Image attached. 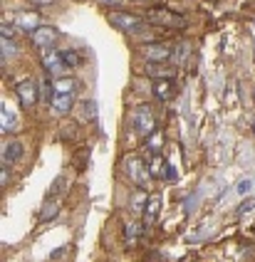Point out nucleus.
I'll return each instance as SVG.
<instances>
[{"mask_svg":"<svg viewBox=\"0 0 255 262\" xmlns=\"http://www.w3.org/2000/svg\"><path fill=\"white\" fill-rule=\"evenodd\" d=\"M146 20H151L154 25H159V28H168V30H183L186 28V20H183V15L174 13V10H168V8H154L146 13Z\"/></svg>","mask_w":255,"mask_h":262,"instance_id":"nucleus-1","label":"nucleus"},{"mask_svg":"<svg viewBox=\"0 0 255 262\" xmlns=\"http://www.w3.org/2000/svg\"><path fill=\"white\" fill-rule=\"evenodd\" d=\"M132 126H134V131L139 136H144V139L156 131V121H154V114H151L149 104H139L134 112H132Z\"/></svg>","mask_w":255,"mask_h":262,"instance_id":"nucleus-2","label":"nucleus"},{"mask_svg":"<svg viewBox=\"0 0 255 262\" xmlns=\"http://www.w3.org/2000/svg\"><path fill=\"white\" fill-rule=\"evenodd\" d=\"M124 168H126V176H129V181L134 183L136 188H146L149 186V171H146V166H144V161L139 159V156H126L124 159Z\"/></svg>","mask_w":255,"mask_h":262,"instance_id":"nucleus-3","label":"nucleus"},{"mask_svg":"<svg viewBox=\"0 0 255 262\" xmlns=\"http://www.w3.org/2000/svg\"><path fill=\"white\" fill-rule=\"evenodd\" d=\"M107 20L117 30H121V32H136V30L144 25V20L139 15H132V13H126V10H112V13L107 15Z\"/></svg>","mask_w":255,"mask_h":262,"instance_id":"nucleus-4","label":"nucleus"},{"mask_svg":"<svg viewBox=\"0 0 255 262\" xmlns=\"http://www.w3.org/2000/svg\"><path fill=\"white\" fill-rule=\"evenodd\" d=\"M42 64H45V72L50 77H55V79H60L62 74H65V70H67V62L62 57V52L52 50V47L42 50Z\"/></svg>","mask_w":255,"mask_h":262,"instance_id":"nucleus-5","label":"nucleus"},{"mask_svg":"<svg viewBox=\"0 0 255 262\" xmlns=\"http://www.w3.org/2000/svg\"><path fill=\"white\" fill-rule=\"evenodd\" d=\"M141 55H144L146 62H166V59L174 57V47L166 42H149V45H144Z\"/></svg>","mask_w":255,"mask_h":262,"instance_id":"nucleus-6","label":"nucleus"},{"mask_svg":"<svg viewBox=\"0 0 255 262\" xmlns=\"http://www.w3.org/2000/svg\"><path fill=\"white\" fill-rule=\"evenodd\" d=\"M60 37V32L52 28V25H40V28H35L30 32V40L35 47H40V50H47V47H52L55 40Z\"/></svg>","mask_w":255,"mask_h":262,"instance_id":"nucleus-7","label":"nucleus"},{"mask_svg":"<svg viewBox=\"0 0 255 262\" xmlns=\"http://www.w3.org/2000/svg\"><path fill=\"white\" fill-rule=\"evenodd\" d=\"M17 92V99H20V104L28 109V106H35V102H37V87H35V82H20L15 87Z\"/></svg>","mask_w":255,"mask_h":262,"instance_id":"nucleus-8","label":"nucleus"},{"mask_svg":"<svg viewBox=\"0 0 255 262\" xmlns=\"http://www.w3.org/2000/svg\"><path fill=\"white\" fill-rule=\"evenodd\" d=\"M159 210H161V195H151L146 201V210H144V230H149L151 225L156 223Z\"/></svg>","mask_w":255,"mask_h":262,"instance_id":"nucleus-9","label":"nucleus"},{"mask_svg":"<svg viewBox=\"0 0 255 262\" xmlns=\"http://www.w3.org/2000/svg\"><path fill=\"white\" fill-rule=\"evenodd\" d=\"M154 94H156L161 102L174 99V94H176V84H174V79H171V77H166V79H156V82H154Z\"/></svg>","mask_w":255,"mask_h":262,"instance_id":"nucleus-10","label":"nucleus"},{"mask_svg":"<svg viewBox=\"0 0 255 262\" xmlns=\"http://www.w3.org/2000/svg\"><path fill=\"white\" fill-rule=\"evenodd\" d=\"M52 109H55V114H67L72 109V92H55L52 94Z\"/></svg>","mask_w":255,"mask_h":262,"instance_id":"nucleus-11","label":"nucleus"},{"mask_svg":"<svg viewBox=\"0 0 255 262\" xmlns=\"http://www.w3.org/2000/svg\"><path fill=\"white\" fill-rule=\"evenodd\" d=\"M17 117L8 109V104H3L0 106V129H3V134H13V131H17Z\"/></svg>","mask_w":255,"mask_h":262,"instance_id":"nucleus-12","label":"nucleus"},{"mask_svg":"<svg viewBox=\"0 0 255 262\" xmlns=\"http://www.w3.org/2000/svg\"><path fill=\"white\" fill-rule=\"evenodd\" d=\"M20 156H23V144L20 141H8V144L3 146V166L17 161Z\"/></svg>","mask_w":255,"mask_h":262,"instance_id":"nucleus-13","label":"nucleus"},{"mask_svg":"<svg viewBox=\"0 0 255 262\" xmlns=\"http://www.w3.org/2000/svg\"><path fill=\"white\" fill-rule=\"evenodd\" d=\"M146 74L154 77V79H166V77H174L176 74V67H164V62H149Z\"/></svg>","mask_w":255,"mask_h":262,"instance_id":"nucleus-14","label":"nucleus"},{"mask_svg":"<svg viewBox=\"0 0 255 262\" xmlns=\"http://www.w3.org/2000/svg\"><path fill=\"white\" fill-rule=\"evenodd\" d=\"M57 213H60V203H57V201H47L45 208L40 210V220H42V223H45V220H52Z\"/></svg>","mask_w":255,"mask_h":262,"instance_id":"nucleus-15","label":"nucleus"},{"mask_svg":"<svg viewBox=\"0 0 255 262\" xmlns=\"http://www.w3.org/2000/svg\"><path fill=\"white\" fill-rule=\"evenodd\" d=\"M17 25H20L23 30H30V32L35 28H40V25H37V17H35V15H28V13L17 15Z\"/></svg>","mask_w":255,"mask_h":262,"instance_id":"nucleus-16","label":"nucleus"},{"mask_svg":"<svg viewBox=\"0 0 255 262\" xmlns=\"http://www.w3.org/2000/svg\"><path fill=\"white\" fill-rule=\"evenodd\" d=\"M0 45H3V62H8L10 57H15V42L8 37V35H3V40H0Z\"/></svg>","mask_w":255,"mask_h":262,"instance_id":"nucleus-17","label":"nucleus"},{"mask_svg":"<svg viewBox=\"0 0 255 262\" xmlns=\"http://www.w3.org/2000/svg\"><path fill=\"white\" fill-rule=\"evenodd\" d=\"M124 237H126V245H134L136 237H139V225H136V223H126V228H124Z\"/></svg>","mask_w":255,"mask_h":262,"instance_id":"nucleus-18","label":"nucleus"},{"mask_svg":"<svg viewBox=\"0 0 255 262\" xmlns=\"http://www.w3.org/2000/svg\"><path fill=\"white\" fill-rule=\"evenodd\" d=\"M164 159H161V154H154V159H151L149 163V173L151 176H164Z\"/></svg>","mask_w":255,"mask_h":262,"instance_id":"nucleus-19","label":"nucleus"},{"mask_svg":"<svg viewBox=\"0 0 255 262\" xmlns=\"http://www.w3.org/2000/svg\"><path fill=\"white\" fill-rule=\"evenodd\" d=\"M62 57H65V62H67V67H79V62H82V57H79L77 50H65Z\"/></svg>","mask_w":255,"mask_h":262,"instance_id":"nucleus-20","label":"nucleus"},{"mask_svg":"<svg viewBox=\"0 0 255 262\" xmlns=\"http://www.w3.org/2000/svg\"><path fill=\"white\" fill-rule=\"evenodd\" d=\"M146 139H149V151L151 154H159V151H161V131H154V134H149Z\"/></svg>","mask_w":255,"mask_h":262,"instance_id":"nucleus-21","label":"nucleus"},{"mask_svg":"<svg viewBox=\"0 0 255 262\" xmlns=\"http://www.w3.org/2000/svg\"><path fill=\"white\" fill-rule=\"evenodd\" d=\"M236 193L238 195H248V193H253V181L250 178H243L238 183V188H236Z\"/></svg>","mask_w":255,"mask_h":262,"instance_id":"nucleus-22","label":"nucleus"},{"mask_svg":"<svg viewBox=\"0 0 255 262\" xmlns=\"http://www.w3.org/2000/svg\"><path fill=\"white\" fill-rule=\"evenodd\" d=\"M75 89V79H57V84H55V92H72Z\"/></svg>","mask_w":255,"mask_h":262,"instance_id":"nucleus-23","label":"nucleus"},{"mask_svg":"<svg viewBox=\"0 0 255 262\" xmlns=\"http://www.w3.org/2000/svg\"><path fill=\"white\" fill-rule=\"evenodd\" d=\"M141 205H146V195L144 193H136L132 198V210H141Z\"/></svg>","mask_w":255,"mask_h":262,"instance_id":"nucleus-24","label":"nucleus"},{"mask_svg":"<svg viewBox=\"0 0 255 262\" xmlns=\"http://www.w3.org/2000/svg\"><path fill=\"white\" fill-rule=\"evenodd\" d=\"M186 55H188V45H179L176 47V64H181L186 59Z\"/></svg>","mask_w":255,"mask_h":262,"instance_id":"nucleus-25","label":"nucleus"},{"mask_svg":"<svg viewBox=\"0 0 255 262\" xmlns=\"http://www.w3.org/2000/svg\"><path fill=\"white\" fill-rule=\"evenodd\" d=\"M84 117H90V119H94V117H97V109H94V102L84 104Z\"/></svg>","mask_w":255,"mask_h":262,"instance_id":"nucleus-26","label":"nucleus"},{"mask_svg":"<svg viewBox=\"0 0 255 262\" xmlns=\"http://www.w3.org/2000/svg\"><path fill=\"white\" fill-rule=\"evenodd\" d=\"M99 3H104L109 8H121V5H124V0H99Z\"/></svg>","mask_w":255,"mask_h":262,"instance_id":"nucleus-27","label":"nucleus"},{"mask_svg":"<svg viewBox=\"0 0 255 262\" xmlns=\"http://www.w3.org/2000/svg\"><path fill=\"white\" fill-rule=\"evenodd\" d=\"M28 3H32V5H37V8H45V5H50V3H55V0H28Z\"/></svg>","mask_w":255,"mask_h":262,"instance_id":"nucleus-28","label":"nucleus"},{"mask_svg":"<svg viewBox=\"0 0 255 262\" xmlns=\"http://www.w3.org/2000/svg\"><path fill=\"white\" fill-rule=\"evenodd\" d=\"M164 178H168V181H176V171H174V168H166Z\"/></svg>","mask_w":255,"mask_h":262,"instance_id":"nucleus-29","label":"nucleus"},{"mask_svg":"<svg viewBox=\"0 0 255 262\" xmlns=\"http://www.w3.org/2000/svg\"><path fill=\"white\" fill-rule=\"evenodd\" d=\"M65 252H67V248H60V250H55V252H52V255H50V257H52V260H57V257H62V255H65Z\"/></svg>","mask_w":255,"mask_h":262,"instance_id":"nucleus-30","label":"nucleus"}]
</instances>
